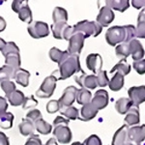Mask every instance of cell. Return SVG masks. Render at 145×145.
<instances>
[{"label":"cell","mask_w":145,"mask_h":145,"mask_svg":"<svg viewBox=\"0 0 145 145\" xmlns=\"http://www.w3.org/2000/svg\"><path fill=\"white\" fill-rule=\"evenodd\" d=\"M135 27L134 25L124 26H112L108 28L106 33V43L109 46H116L117 44L128 43L131 40L135 39Z\"/></svg>","instance_id":"6da1fadb"},{"label":"cell","mask_w":145,"mask_h":145,"mask_svg":"<svg viewBox=\"0 0 145 145\" xmlns=\"http://www.w3.org/2000/svg\"><path fill=\"white\" fill-rule=\"evenodd\" d=\"M58 67H59L60 72V76L58 79H67L78 72H82V74H84L80 67L79 55L70 54L68 51L63 56L61 61L58 63Z\"/></svg>","instance_id":"7a4b0ae2"},{"label":"cell","mask_w":145,"mask_h":145,"mask_svg":"<svg viewBox=\"0 0 145 145\" xmlns=\"http://www.w3.org/2000/svg\"><path fill=\"white\" fill-rule=\"evenodd\" d=\"M69 122L70 120L62 116H57L53 121L54 130L52 134L54 135V138L62 144L70 143V141L72 140V131L68 126Z\"/></svg>","instance_id":"3957f363"},{"label":"cell","mask_w":145,"mask_h":145,"mask_svg":"<svg viewBox=\"0 0 145 145\" xmlns=\"http://www.w3.org/2000/svg\"><path fill=\"white\" fill-rule=\"evenodd\" d=\"M103 27L97 22H89V20H81L72 26V31L74 33H82L85 38L90 36L97 37L101 34Z\"/></svg>","instance_id":"277c9868"},{"label":"cell","mask_w":145,"mask_h":145,"mask_svg":"<svg viewBox=\"0 0 145 145\" xmlns=\"http://www.w3.org/2000/svg\"><path fill=\"white\" fill-rule=\"evenodd\" d=\"M57 79L58 78L55 76V74L46 76L44 79L43 83L41 84L40 88L36 91V95L39 98H42V99L51 97L56 88V81H57Z\"/></svg>","instance_id":"5b68a950"},{"label":"cell","mask_w":145,"mask_h":145,"mask_svg":"<svg viewBox=\"0 0 145 145\" xmlns=\"http://www.w3.org/2000/svg\"><path fill=\"white\" fill-rule=\"evenodd\" d=\"M12 9L15 13L18 14V18L20 20L28 23L32 22V12L28 5V1H20V0H16L12 3Z\"/></svg>","instance_id":"8992f818"},{"label":"cell","mask_w":145,"mask_h":145,"mask_svg":"<svg viewBox=\"0 0 145 145\" xmlns=\"http://www.w3.org/2000/svg\"><path fill=\"white\" fill-rule=\"evenodd\" d=\"M28 33L34 39H42L48 36L50 28L48 23L44 22H32L27 27Z\"/></svg>","instance_id":"52a82bcc"},{"label":"cell","mask_w":145,"mask_h":145,"mask_svg":"<svg viewBox=\"0 0 145 145\" xmlns=\"http://www.w3.org/2000/svg\"><path fill=\"white\" fill-rule=\"evenodd\" d=\"M128 95L133 106L137 107L140 104L145 102V85L133 86L129 88Z\"/></svg>","instance_id":"ba28073f"},{"label":"cell","mask_w":145,"mask_h":145,"mask_svg":"<svg viewBox=\"0 0 145 145\" xmlns=\"http://www.w3.org/2000/svg\"><path fill=\"white\" fill-rule=\"evenodd\" d=\"M85 36L82 33H74L69 40L68 52L70 54H79L84 46Z\"/></svg>","instance_id":"9c48e42d"},{"label":"cell","mask_w":145,"mask_h":145,"mask_svg":"<svg viewBox=\"0 0 145 145\" xmlns=\"http://www.w3.org/2000/svg\"><path fill=\"white\" fill-rule=\"evenodd\" d=\"M76 87L74 86H68L66 89L64 90L62 96L60 97V99L58 100V103H59V106L60 109L64 108V107H68L71 106L72 104L76 101Z\"/></svg>","instance_id":"30bf717a"},{"label":"cell","mask_w":145,"mask_h":145,"mask_svg":"<svg viewBox=\"0 0 145 145\" xmlns=\"http://www.w3.org/2000/svg\"><path fill=\"white\" fill-rule=\"evenodd\" d=\"M128 140L140 145L145 140V124L141 126H133L128 130Z\"/></svg>","instance_id":"8fae6325"},{"label":"cell","mask_w":145,"mask_h":145,"mask_svg":"<svg viewBox=\"0 0 145 145\" xmlns=\"http://www.w3.org/2000/svg\"><path fill=\"white\" fill-rule=\"evenodd\" d=\"M114 18H115V15H114L113 11L109 7L104 6L101 8L99 15L97 16V22L102 27H106L108 26V24H110L113 22Z\"/></svg>","instance_id":"7c38bea8"},{"label":"cell","mask_w":145,"mask_h":145,"mask_svg":"<svg viewBox=\"0 0 145 145\" xmlns=\"http://www.w3.org/2000/svg\"><path fill=\"white\" fill-rule=\"evenodd\" d=\"M108 101L109 97L107 91L104 89H100L94 94V97L91 100V103H92V105L98 110H100V109H104L108 105Z\"/></svg>","instance_id":"4fadbf2b"},{"label":"cell","mask_w":145,"mask_h":145,"mask_svg":"<svg viewBox=\"0 0 145 145\" xmlns=\"http://www.w3.org/2000/svg\"><path fill=\"white\" fill-rule=\"evenodd\" d=\"M74 81L81 86V88H86V89H95L98 86L97 83V76L94 74H86L85 72L82 74L80 76H76Z\"/></svg>","instance_id":"5bb4252c"},{"label":"cell","mask_w":145,"mask_h":145,"mask_svg":"<svg viewBox=\"0 0 145 145\" xmlns=\"http://www.w3.org/2000/svg\"><path fill=\"white\" fill-rule=\"evenodd\" d=\"M129 48H130V55H132L134 61H138V60H141L143 58L145 51L143 46H142V44L138 40H131L129 42Z\"/></svg>","instance_id":"9a60e30c"},{"label":"cell","mask_w":145,"mask_h":145,"mask_svg":"<svg viewBox=\"0 0 145 145\" xmlns=\"http://www.w3.org/2000/svg\"><path fill=\"white\" fill-rule=\"evenodd\" d=\"M86 66L94 74H98L103 67V58L98 53H91L86 57Z\"/></svg>","instance_id":"2e32d148"},{"label":"cell","mask_w":145,"mask_h":145,"mask_svg":"<svg viewBox=\"0 0 145 145\" xmlns=\"http://www.w3.org/2000/svg\"><path fill=\"white\" fill-rule=\"evenodd\" d=\"M98 109L93 106L92 103H88V104L82 106L80 109V117H78V119H80L81 121H90L93 118L96 117V115L98 114Z\"/></svg>","instance_id":"e0dca14e"},{"label":"cell","mask_w":145,"mask_h":145,"mask_svg":"<svg viewBox=\"0 0 145 145\" xmlns=\"http://www.w3.org/2000/svg\"><path fill=\"white\" fill-rule=\"evenodd\" d=\"M128 125H123L119 128L113 135L112 138V145H123L128 140Z\"/></svg>","instance_id":"ac0fdd59"},{"label":"cell","mask_w":145,"mask_h":145,"mask_svg":"<svg viewBox=\"0 0 145 145\" xmlns=\"http://www.w3.org/2000/svg\"><path fill=\"white\" fill-rule=\"evenodd\" d=\"M29 78H30V72L26 71V70L20 68L17 71H15L14 74V79L17 81L20 85L23 86V87H27L29 84Z\"/></svg>","instance_id":"d6986e66"},{"label":"cell","mask_w":145,"mask_h":145,"mask_svg":"<svg viewBox=\"0 0 145 145\" xmlns=\"http://www.w3.org/2000/svg\"><path fill=\"white\" fill-rule=\"evenodd\" d=\"M124 121H125V123L128 126H133L138 124L140 122V114L138 108L135 106L131 107L130 110L127 112V115H126Z\"/></svg>","instance_id":"ffe728a7"},{"label":"cell","mask_w":145,"mask_h":145,"mask_svg":"<svg viewBox=\"0 0 145 145\" xmlns=\"http://www.w3.org/2000/svg\"><path fill=\"white\" fill-rule=\"evenodd\" d=\"M70 25L67 22H56L51 25V31H52V35L55 39L62 40L64 38V33L66 29Z\"/></svg>","instance_id":"44dd1931"},{"label":"cell","mask_w":145,"mask_h":145,"mask_svg":"<svg viewBox=\"0 0 145 145\" xmlns=\"http://www.w3.org/2000/svg\"><path fill=\"white\" fill-rule=\"evenodd\" d=\"M4 57H5V65L11 67L14 71H17L20 68L22 60H20V53H10Z\"/></svg>","instance_id":"7402d4cb"},{"label":"cell","mask_w":145,"mask_h":145,"mask_svg":"<svg viewBox=\"0 0 145 145\" xmlns=\"http://www.w3.org/2000/svg\"><path fill=\"white\" fill-rule=\"evenodd\" d=\"M124 83H125V78L124 76L120 72H116V74H114L113 78H112L108 82V86L112 91H119L123 88Z\"/></svg>","instance_id":"603a6c76"},{"label":"cell","mask_w":145,"mask_h":145,"mask_svg":"<svg viewBox=\"0 0 145 145\" xmlns=\"http://www.w3.org/2000/svg\"><path fill=\"white\" fill-rule=\"evenodd\" d=\"M6 98L8 99V102L10 103V105L14 106H22L25 96L22 91L15 90L13 93L7 95Z\"/></svg>","instance_id":"cb8c5ba5"},{"label":"cell","mask_w":145,"mask_h":145,"mask_svg":"<svg viewBox=\"0 0 145 145\" xmlns=\"http://www.w3.org/2000/svg\"><path fill=\"white\" fill-rule=\"evenodd\" d=\"M91 100H92V94H91L89 90L86 89V88L78 89V91H76V101L78 104L84 106V105L90 103Z\"/></svg>","instance_id":"d4e9b609"},{"label":"cell","mask_w":145,"mask_h":145,"mask_svg":"<svg viewBox=\"0 0 145 145\" xmlns=\"http://www.w3.org/2000/svg\"><path fill=\"white\" fill-rule=\"evenodd\" d=\"M18 128H20V134H22L23 137H27V135H33V133H34V131H35L34 123L32 122L31 120L27 119V118L22 119V123L20 124Z\"/></svg>","instance_id":"484cf974"},{"label":"cell","mask_w":145,"mask_h":145,"mask_svg":"<svg viewBox=\"0 0 145 145\" xmlns=\"http://www.w3.org/2000/svg\"><path fill=\"white\" fill-rule=\"evenodd\" d=\"M133 104L130 99H128V98H120L115 103V109L118 111V113L126 114L130 110Z\"/></svg>","instance_id":"4316f807"},{"label":"cell","mask_w":145,"mask_h":145,"mask_svg":"<svg viewBox=\"0 0 145 145\" xmlns=\"http://www.w3.org/2000/svg\"><path fill=\"white\" fill-rule=\"evenodd\" d=\"M34 126H35V130L42 135H48L52 131V126L50 123H48L46 121L44 120L43 118H40L37 121H35Z\"/></svg>","instance_id":"83f0119b"},{"label":"cell","mask_w":145,"mask_h":145,"mask_svg":"<svg viewBox=\"0 0 145 145\" xmlns=\"http://www.w3.org/2000/svg\"><path fill=\"white\" fill-rule=\"evenodd\" d=\"M106 6L109 7L111 10L113 9V10L123 13V12H125L130 7V2L128 0H120V1L110 0V1H106Z\"/></svg>","instance_id":"f1b7e54d"},{"label":"cell","mask_w":145,"mask_h":145,"mask_svg":"<svg viewBox=\"0 0 145 145\" xmlns=\"http://www.w3.org/2000/svg\"><path fill=\"white\" fill-rule=\"evenodd\" d=\"M52 20L53 23L56 22H67L68 20V12L62 7H55L52 12Z\"/></svg>","instance_id":"f546056e"},{"label":"cell","mask_w":145,"mask_h":145,"mask_svg":"<svg viewBox=\"0 0 145 145\" xmlns=\"http://www.w3.org/2000/svg\"><path fill=\"white\" fill-rule=\"evenodd\" d=\"M120 72V74H122L124 76H126V74H128L129 72H131V65L129 64V63L127 62V60L126 59H121L120 62L117 63V64L115 65L112 69L109 71V72Z\"/></svg>","instance_id":"4dcf8cb0"},{"label":"cell","mask_w":145,"mask_h":145,"mask_svg":"<svg viewBox=\"0 0 145 145\" xmlns=\"http://www.w3.org/2000/svg\"><path fill=\"white\" fill-rule=\"evenodd\" d=\"M14 115L11 112H4L0 114V128L8 130L13 127Z\"/></svg>","instance_id":"1f68e13d"},{"label":"cell","mask_w":145,"mask_h":145,"mask_svg":"<svg viewBox=\"0 0 145 145\" xmlns=\"http://www.w3.org/2000/svg\"><path fill=\"white\" fill-rule=\"evenodd\" d=\"M60 112H61L62 115L64 117H66V119H68V120H76V119H78L79 117L78 109L72 106L60 109Z\"/></svg>","instance_id":"d6a6232c"},{"label":"cell","mask_w":145,"mask_h":145,"mask_svg":"<svg viewBox=\"0 0 145 145\" xmlns=\"http://www.w3.org/2000/svg\"><path fill=\"white\" fill-rule=\"evenodd\" d=\"M14 74L15 71L11 67L7 65L2 66L0 68V83L4 80H11L12 78H14Z\"/></svg>","instance_id":"836d02e7"},{"label":"cell","mask_w":145,"mask_h":145,"mask_svg":"<svg viewBox=\"0 0 145 145\" xmlns=\"http://www.w3.org/2000/svg\"><path fill=\"white\" fill-rule=\"evenodd\" d=\"M115 53L118 57L126 59L128 56H130V48H129V42L128 43H122L118 45L115 48Z\"/></svg>","instance_id":"e575fe53"},{"label":"cell","mask_w":145,"mask_h":145,"mask_svg":"<svg viewBox=\"0 0 145 145\" xmlns=\"http://www.w3.org/2000/svg\"><path fill=\"white\" fill-rule=\"evenodd\" d=\"M67 50L66 51H63V50H60L59 48H51L50 50V59L52 60L53 62L55 63H59L61 61V59L63 58V56L66 54Z\"/></svg>","instance_id":"d590c367"},{"label":"cell","mask_w":145,"mask_h":145,"mask_svg":"<svg viewBox=\"0 0 145 145\" xmlns=\"http://www.w3.org/2000/svg\"><path fill=\"white\" fill-rule=\"evenodd\" d=\"M1 52L4 56L10 54V53H20V48L14 42H8Z\"/></svg>","instance_id":"8d00e7d4"},{"label":"cell","mask_w":145,"mask_h":145,"mask_svg":"<svg viewBox=\"0 0 145 145\" xmlns=\"http://www.w3.org/2000/svg\"><path fill=\"white\" fill-rule=\"evenodd\" d=\"M0 86H1V89L5 92L6 96L13 93L16 89V84L13 82L12 80H4L0 83Z\"/></svg>","instance_id":"74e56055"},{"label":"cell","mask_w":145,"mask_h":145,"mask_svg":"<svg viewBox=\"0 0 145 145\" xmlns=\"http://www.w3.org/2000/svg\"><path fill=\"white\" fill-rule=\"evenodd\" d=\"M97 83H98V86H101V87H105V86L108 85V78H107V74H106V71H101L97 74Z\"/></svg>","instance_id":"f35d334b"},{"label":"cell","mask_w":145,"mask_h":145,"mask_svg":"<svg viewBox=\"0 0 145 145\" xmlns=\"http://www.w3.org/2000/svg\"><path fill=\"white\" fill-rule=\"evenodd\" d=\"M37 105H38V102H37V100L34 98V96H29V97L24 98L22 107H23V109H28V108H32V107L36 106Z\"/></svg>","instance_id":"ab89813d"},{"label":"cell","mask_w":145,"mask_h":145,"mask_svg":"<svg viewBox=\"0 0 145 145\" xmlns=\"http://www.w3.org/2000/svg\"><path fill=\"white\" fill-rule=\"evenodd\" d=\"M58 110H60L58 100H51L46 104V111H48V113L52 114V113L57 112Z\"/></svg>","instance_id":"60d3db41"},{"label":"cell","mask_w":145,"mask_h":145,"mask_svg":"<svg viewBox=\"0 0 145 145\" xmlns=\"http://www.w3.org/2000/svg\"><path fill=\"white\" fill-rule=\"evenodd\" d=\"M133 68L137 71V74H145V59L138 60V61H134V63H133Z\"/></svg>","instance_id":"b9f144b4"},{"label":"cell","mask_w":145,"mask_h":145,"mask_svg":"<svg viewBox=\"0 0 145 145\" xmlns=\"http://www.w3.org/2000/svg\"><path fill=\"white\" fill-rule=\"evenodd\" d=\"M135 34L137 38H145V22H137Z\"/></svg>","instance_id":"7bdbcfd3"},{"label":"cell","mask_w":145,"mask_h":145,"mask_svg":"<svg viewBox=\"0 0 145 145\" xmlns=\"http://www.w3.org/2000/svg\"><path fill=\"white\" fill-rule=\"evenodd\" d=\"M26 118L29 119V120H31L32 122L34 123L35 121H37L38 119L42 118V113L39 109H32V110H30L26 114Z\"/></svg>","instance_id":"ee69618b"},{"label":"cell","mask_w":145,"mask_h":145,"mask_svg":"<svg viewBox=\"0 0 145 145\" xmlns=\"http://www.w3.org/2000/svg\"><path fill=\"white\" fill-rule=\"evenodd\" d=\"M83 143L85 145H102V141L98 135H92L89 137H87Z\"/></svg>","instance_id":"f6af8a7d"},{"label":"cell","mask_w":145,"mask_h":145,"mask_svg":"<svg viewBox=\"0 0 145 145\" xmlns=\"http://www.w3.org/2000/svg\"><path fill=\"white\" fill-rule=\"evenodd\" d=\"M24 145H43L42 140L40 139V137L36 135H31L29 137V138L26 140Z\"/></svg>","instance_id":"bcb514c9"},{"label":"cell","mask_w":145,"mask_h":145,"mask_svg":"<svg viewBox=\"0 0 145 145\" xmlns=\"http://www.w3.org/2000/svg\"><path fill=\"white\" fill-rule=\"evenodd\" d=\"M7 108H8V103L5 98L0 97V114L6 112Z\"/></svg>","instance_id":"7dc6e473"},{"label":"cell","mask_w":145,"mask_h":145,"mask_svg":"<svg viewBox=\"0 0 145 145\" xmlns=\"http://www.w3.org/2000/svg\"><path fill=\"white\" fill-rule=\"evenodd\" d=\"M132 5L135 7V9H141L145 7V0H133Z\"/></svg>","instance_id":"c3c4849f"},{"label":"cell","mask_w":145,"mask_h":145,"mask_svg":"<svg viewBox=\"0 0 145 145\" xmlns=\"http://www.w3.org/2000/svg\"><path fill=\"white\" fill-rule=\"evenodd\" d=\"M0 145H10L8 137L2 132H0Z\"/></svg>","instance_id":"681fc988"},{"label":"cell","mask_w":145,"mask_h":145,"mask_svg":"<svg viewBox=\"0 0 145 145\" xmlns=\"http://www.w3.org/2000/svg\"><path fill=\"white\" fill-rule=\"evenodd\" d=\"M6 28V20H4L3 17L0 16V32L4 31Z\"/></svg>","instance_id":"f907efd6"},{"label":"cell","mask_w":145,"mask_h":145,"mask_svg":"<svg viewBox=\"0 0 145 145\" xmlns=\"http://www.w3.org/2000/svg\"><path fill=\"white\" fill-rule=\"evenodd\" d=\"M137 22H145V7L139 13L138 18H137Z\"/></svg>","instance_id":"816d5d0a"},{"label":"cell","mask_w":145,"mask_h":145,"mask_svg":"<svg viewBox=\"0 0 145 145\" xmlns=\"http://www.w3.org/2000/svg\"><path fill=\"white\" fill-rule=\"evenodd\" d=\"M45 145H58V143H57V140H56L54 137H52V138L48 139Z\"/></svg>","instance_id":"f5cc1de1"},{"label":"cell","mask_w":145,"mask_h":145,"mask_svg":"<svg viewBox=\"0 0 145 145\" xmlns=\"http://www.w3.org/2000/svg\"><path fill=\"white\" fill-rule=\"evenodd\" d=\"M123 145H137V144L134 143V142H132V141H130V140H127V141H126Z\"/></svg>","instance_id":"db71d44e"},{"label":"cell","mask_w":145,"mask_h":145,"mask_svg":"<svg viewBox=\"0 0 145 145\" xmlns=\"http://www.w3.org/2000/svg\"><path fill=\"white\" fill-rule=\"evenodd\" d=\"M71 145H85V144L81 143V142H78V141H76V142H72Z\"/></svg>","instance_id":"11a10c76"},{"label":"cell","mask_w":145,"mask_h":145,"mask_svg":"<svg viewBox=\"0 0 145 145\" xmlns=\"http://www.w3.org/2000/svg\"><path fill=\"white\" fill-rule=\"evenodd\" d=\"M144 145H145V143H144Z\"/></svg>","instance_id":"9f6ffc18"}]
</instances>
